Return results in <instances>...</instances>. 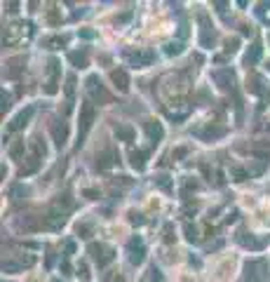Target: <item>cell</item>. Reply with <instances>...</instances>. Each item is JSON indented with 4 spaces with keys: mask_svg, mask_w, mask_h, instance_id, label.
<instances>
[{
    "mask_svg": "<svg viewBox=\"0 0 270 282\" xmlns=\"http://www.w3.org/2000/svg\"><path fill=\"white\" fill-rule=\"evenodd\" d=\"M89 252H92V256H94V261H96V266L99 268H103L106 263H110V261L115 259V252L110 249V247H106V245H89Z\"/></svg>",
    "mask_w": 270,
    "mask_h": 282,
    "instance_id": "6da1fadb",
    "label": "cell"
},
{
    "mask_svg": "<svg viewBox=\"0 0 270 282\" xmlns=\"http://www.w3.org/2000/svg\"><path fill=\"white\" fill-rule=\"evenodd\" d=\"M247 277L251 282H265L268 280V266H265V261H249L247 263Z\"/></svg>",
    "mask_w": 270,
    "mask_h": 282,
    "instance_id": "7a4b0ae2",
    "label": "cell"
},
{
    "mask_svg": "<svg viewBox=\"0 0 270 282\" xmlns=\"http://www.w3.org/2000/svg\"><path fill=\"white\" fill-rule=\"evenodd\" d=\"M31 36V26L26 24H12L8 29V33H5V43L8 45H15V43H19V40H24V38H29Z\"/></svg>",
    "mask_w": 270,
    "mask_h": 282,
    "instance_id": "3957f363",
    "label": "cell"
},
{
    "mask_svg": "<svg viewBox=\"0 0 270 282\" xmlns=\"http://www.w3.org/2000/svg\"><path fill=\"white\" fill-rule=\"evenodd\" d=\"M80 139H78V141H80L82 144V139H85V134H87V130L89 127H92V120H94V106H92V104H82V109H80Z\"/></svg>",
    "mask_w": 270,
    "mask_h": 282,
    "instance_id": "277c9868",
    "label": "cell"
},
{
    "mask_svg": "<svg viewBox=\"0 0 270 282\" xmlns=\"http://www.w3.org/2000/svg\"><path fill=\"white\" fill-rule=\"evenodd\" d=\"M87 89H89V94L94 97L96 102H101V104H110V94L106 92V89H103V87H101V82H99L96 78H89V80H87Z\"/></svg>",
    "mask_w": 270,
    "mask_h": 282,
    "instance_id": "5b68a950",
    "label": "cell"
},
{
    "mask_svg": "<svg viewBox=\"0 0 270 282\" xmlns=\"http://www.w3.org/2000/svg\"><path fill=\"white\" fill-rule=\"evenodd\" d=\"M57 80H59V61L57 59H52L50 61V80H47V94H54L57 92Z\"/></svg>",
    "mask_w": 270,
    "mask_h": 282,
    "instance_id": "8992f818",
    "label": "cell"
},
{
    "mask_svg": "<svg viewBox=\"0 0 270 282\" xmlns=\"http://www.w3.org/2000/svg\"><path fill=\"white\" fill-rule=\"evenodd\" d=\"M129 261L131 263H141L144 261V245H141V240H131L129 242Z\"/></svg>",
    "mask_w": 270,
    "mask_h": 282,
    "instance_id": "52a82bcc",
    "label": "cell"
},
{
    "mask_svg": "<svg viewBox=\"0 0 270 282\" xmlns=\"http://www.w3.org/2000/svg\"><path fill=\"white\" fill-rule=\"evenodd\" d=\"M31 116H33V109H26L24 113H19V116L10 123V130L15 132V130H22V127H26L29 125V120H31Z\"/></svg>",
    "mask_w": 270,
    "mask_h": 282,
    "instance_id": "ba28073f",
    "label": "cell"
},
{
    "mask_svg": "<svg viewBox=\"0 0 270 282\" xmlns=\"http://www.w3.org/2000/svg\"><path fill=\"white\" fill-rule=\"evenodd\" d=\"M52 134H54V144L61 148V146L66 144V134H68V132H66V125L57 120V123L52 125Z\"/></svg>",
    "mask_w": 270,
    "mask_h": 282,
    "instance_id": "9c48e42d",
    "label": "cell"
},
{
    "mask_svg": "<svg viewBox=\"0 0 270 282\" xmlns=\"http://www.w3.org/2000/svg\"><path fill=\"white\" fill-rule=\"evenodd\" d=\"M214 80H216V82H221V87H223V89H233V73H230V71H216V73H214Z\"/></svg>",
    "mask_w": 270,
    "mask_h": 282,
    "instance_id": "30bf717a",
    "label": "cell"
},
{
    "mask_svg": "<svg viewBox=\"0 0 270 282\" xmlns=\"http://www.w3.org/2000/svg\"><path fill=\"white\" fill-rule=\"evenodd\" d=\"M113 162H117L115 153L106 151V153H101V155H96V167H99V169H106V167H110Z\"/></svg>",
    "mask_w": 270,
    "mask_h": 282,
    "instance_id": "8fae6325",
    "label": "cell"
},
{
    "mask_svg": "<svg viewBox=\"0 0 270 282\" xmlns=\"http://www.w3.org/2000/svg\"><path fill=\"white\" fill-rule=\"evenodd\" d=\"M8 71H5V75H8V78H17V75H19V71H22L24 68V59L22 57H17V59H10L8 61Z\"/></svg>",
    "mask_w": 270,
    "mask_h": 282,
    "instance_id": "7c38bea8",
    "label": "cell"
},
{
    "mask_svg": "<svg viewBox=\"0 0 270 282\" xmlns=\"http://www.w3.org/2000/svg\"><path fill=\"white\" fill-rule=\"evenodd\" d=\"M110 78H113V82H115L122 92L129 87V80H127V73H124V71H113V73H110Z\"/></svg>",
    "mask_w": 270,
    "mask_h": 282,
    "instance_id": "4fadbf2b",
    "label": "cell"
},
{
    "mask_svg": "<svg viewBox=\"0 0 270 282\" xmlns=\"http://www.w3.org/2000/svg\"><path fill=\"white\" fill-rule=\"evenodd\" d=\"M68 59H71L73 66H78V68H85V66H87V52H71Z\"/></svg>",
    "mask_w": 270,
    "mask_h": 282,
    "instance_id": "5bb4252c",
    "label": "cell"
},
{
    "mask_svg": "<svg viewBox=\"0 0 270 282\" xmlns=\"http://www.w3.org/2000/svg\"><path fill=\"white\" fill-rule=\"evenodd\" d=\"M115 134L122 139V141H131V139H134V130H131V127H122V125L115 127Z\"/></svg>",
    "mask_w": 270,
    "mask_h": 282,
    "instance_id": "9a60e30c",
    "label": "cell"
},
{
    "mask_svg": "<svg viewBox=\"0 0 270 282\" xmlns=\"http://www.w3.org/2000/svg\"><path fill=\"white\" fill-rule=\"evenodd\" d=\"M146 132H148V137L151 139H155V141H158V139H162V127L158 123H146Z\"/></svg>",
    "mask_w": 270,
    "mask_h": 282,
    "instance_id": "2e32d148",
    "label": "cell"
},
{
    "mask_svg": "<svg viewBox=\"0 0 270 282\" xmlns=\"http://www.w3.org/2000/svg\"><path fill=\"white\" fill-rule=\"evenodd\" d=\"M258 57H261V45L256 43V45H251V52H247V64H256L258 61Z\"/></svg>",
    "mask_w": 270,
    "mask_h": 282,
    "instance_id": "e0dca14e",
    "label": "cell"
},
{
    "mask_svg": "<svg viewBox=\"0 0 270 282\" xmlns=\"http://www.w3.org/2000/svg\"><path fill=\"white\" fill-rule=\"evenodd\" d=\"M144 158H146V153H131V167H134V169H144V165H146V162H144Z\"/></svg>",
    "mask_w": 270,
    "mask_h": 282,
    "instance_id": "ac0fdd59",
    "label": "cell"
},
{
    "mask_svg": "<svg viewBox=\"0 0 270 282\" xmlns=\"http://www.w3.org/2000/svg\"><path fill=\"white\" fill-rule=\"evenodd\" d=\"M22 148H24V141H17V144H12V148H10V155H12V158H19Z\"/></svg>",
    "mask_w": 270,
    "mask_h": 282,
    "instance_id": "d6986e66",
    "label": "cell"
},
{
    "mask_svg": "<svg viewBox=\"0 0 270 282\" xmlns=\"http://www.w3.org/2000/svg\"><path fill=\"white\" fill-rule=\"evenodd\" d=\"M78 275H80L82 280H87V277H89V273H87V266H85V263H82V266L78 268Z\"/></svg>",
    "mask_w": 270,
    "mask_h": 282,
    "instance_id": "ffe728a7",
    "label": "cell"
},
{
    "mask_svg": "<svg viewBox=\"0 0 270 282\" xmlns=\"http://www.w3.org/2000/svg\"><path fill=\"white\" fill-rule=\"evenodd\" d=\"M226 45H228V47H226L228 52H235V50H237V40H228Z\"/></svg>",
    "mask_w": 270,
    "mask_h": 282,
    "instance_id": "44dd1931",
    "label": "cell"
},
{
    "mask_svg": "<svg viewBox=\"0 0 270 282\" xmlns=\"http://www.w3.org/2000/svg\"><path fill=\"white\" fill-rule=\"evenodd\" d=\"M186 233H188V240H195V228H190V226H186Z\"/></svg>",
    "mask_w": 270,
    "mask_h": 282,
    "instance_id": "7402d4cb",
    "label": "cell"
}]
</instances>
